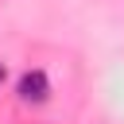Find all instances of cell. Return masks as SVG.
Listing matches in <instances>:
<instances>
[{
  "mask_svg": "<svg viewBox=\"0 0 124 124\" xmlns=\"http://www.w3.org/2000/svg\"><path fill=\"white\" fill-rule=\"evenodd\" d=\"M16 93H19V101H27V105H43V101L50 97V81H46L43 70H27V74L19 78V85H16Z\"/></svg>",
  "mask_w": 124,
  "mask_h": 124,
  "instance_id": "cell-1",
  "label": "cell"
},
{
  "mask_svg": "<svg viewBox=\"0 0 124 124\" xmlns=\"http://www.w3.org/2000/svg\"><path fill=\"white\" fill-rule=\"evenodd\" d=\"M0 85H4V66H0Z\"/></svg>",
  "mask_w": 124,
  "mask_h": 124,
  "instance_id": "cell-2",
  "label": "cell"
}]
</instances>
